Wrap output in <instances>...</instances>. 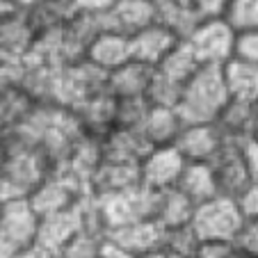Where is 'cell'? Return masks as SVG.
<instances>
[{
    "mask_svg": "<svg viewBox=\"0 0 258 258\" xmlns=\"http://www.w3.org/2000/svg\"><path fill=\"white\" fill-rule=\"evenodd\" d=\"M169 3H180V5H192V0H169Z\"/></svg>",
    "mask_w": 258,
    "mask_h": 258,
    "instance_id": "816d5d0a",
    "label": "cell"
},
{
    "mask_svg": "<svg viewBox=\"0 0 258 258\" xmlns=\"http://www.w3.org/2000/svg\"><path fill=\"white\" fill-rule=\"evenodd\" d=\"M242 156H244V165H247L249 180L258 185V146L253 144V142H244Z\"/></svg>",
    "mask_w": 258,
    "mask_h": 258,
    "instance_id": "60d3db41",
    "label": "cell"
},
{
    "mask_svg": "<svg viewBox=\"0 0 258 258\" xmlns=\"http://www.w3.org/2000/svg\"><path fill=\"white\" fill-rule=\"evenodd\" d=\"M14 3L21 7V10H25V7H28V5H32L34 0H14Z\"/></svg>",
    "mask_w": 258,
    "mask_h": 258,
    "instance_id": "681fc988",
    "label": "cell"
},
{
    "mask_svg": "<svg viewBox=\"0 0 258 258\" xmlns=\"http://www.w3.org/2000/svg\"><path fill=\"white\" fill-rule=\"evenodd\" d=\"M197 206L187 201L176 187L162 192L160 195V206H158L156 219L162 224V229H178V226H190L192 213Z\"/></svg>",
    "mask_w": 258,
    "mask_h": 258,
    "instance_id": "f546056e",
    "label": "cell"
},
{
    "mask_svg": "<svg viewBox=\"0 0 258 258\" xmlns=\"http://www.w3.org/2000/svg\"><path fill=\"white\" fill-rule=\"evenodd\" d=\"M222 76H224L229 98L244 101V103H258V67L256 64L231 57L222 67Z\"/></svg>",
    "mask_w": 258,
    "mask_h": 258,
    "instance_id": "d4e9b609",
    "label": "cell"
},
{
    "mask_svg": "<svg viewBox=\"0 0 258 258\" xmlns=\"http://www.w3.org/2000/svg\"><path fill=\"white\" fill-rule=\"evenodd\" d=\"M37 103L28 96L23 87H12L0 92V135L23 126Z\"/></svg>",
    "mask_w": 258,
    "mask_h": 258,
    "instance_id": "83f0119b",
    "label": "cell"
},
{
    "mask_svg": "<svg viewBox=\"0 0 258 258\" xmlns=\"http://www.w3.org/2000/svg\"><path fill=\"white\" fill-rule=\"evenodd\" d=\"M231 0H192L195 10L201 14V19H213V16H222Z\"/></svg>",
    "mask_w": 258,
    "mask_h": 258,
    "instance_id": "ab89813d",
    "label": "cell"
},
{
    "mask_svg": "<svg viewBox=\"0 0 258 258\" xmlns=\"http://www.w3.org/2000/svg\"><path fill=\"white\" fill-rule=\"evenodd\" d=\"M185 160L174 146H153L140 162V183L149 190L167 192L176 187Z\"/></svg>",
    "mask_w": 258,
    "mask_h": 258,
    "instance_id": "9c48e42d",
    "label": "cell"
},
{
    "mask_svg": "<svg viewBox=\"0 0 258 258\" xmlns=\"http://www.w3.org/2000/svg\"><path fill=\"white\" fill-rule=\"evenodd\" d=\"M151 3H158V0H151Z\"/></svg>",
    "mask_w": 258,
    "mask_h": 258,
    "instance_id": "f5cc1de1",
    "label": "cell"
},
{
    "mask_svg": "<svg viewBox=\"0 0 258 258\" xmlns=\"http://www.w3.org/2000/svg\"><path fill=\"white\" fill-rule=\"evenodd\" d=\"M78 10L85 12H94V14H105L110 7L117 3V0H73Z\"/></svg>",
    "mask_w": 258,
    "mask_h": 258,
    "instance_id": "b9f144b4",
    "label": "cell"
},
{
    "mask_svg": "<svg viewBox=\"0 0 258 258\" xmlns=\"http://www.w3.org/2000/svg\"><path fill=\"white\" fill-rule=\"evenodd\" d=\"M114 98V96H112ZM149 101L144 96L137 98H114V119L112 128H126V131H140L149 112Z\"/></svg>",
    "mask_w": 258,
    "mask_h": 258,
    "instance_id": "4dcf8cb0",
    "label": "cell"
},
{
    "mask_svg": "<svg viewBox=\"0 0 258 258\" xmlns=\"http://www.w3.org/2000/svg\"><path fill=\"white\" fill-rule=\"evenodd\" d=\"M249 142H253V144L258 146V123H256V128H253V133H251V137H249Z\"/></svg>",
    "mask_w": 258,
    "mask_h": 258,
    "instance_id": "f907efd6",
    "label": "cell"
},
{
    "mask_svg": "<svg viewBox=\"0 0 258 258\" xmlns=\"http://www.w3.org/2000/svg\"><path fill=\"white\" fill-rule=\"evenodd\" d=\"M21 78H23V62L0 55V92L21 87Z\"/></svg>",
    "mask_w": 258,
    "mask_h": 258,
    "instance_id": "74e56055",
    "label": "cell"
},
{
    "mask_svg": "<svg viewBox=\"0 0 258 258\" xmlns=\"http://www.w3.org/2000/svg\"><path fill=\"white\" fill-rule=\"evenodd\" d=\"M235 204H238L242 217H258V185L256 183H251V185L235 199Z\"/></svg>",
    "mask_w": 258,
    "mask_h": 258,
    "instance_id": "f35d334b",
    "label": "cell"
},
{
    "mask_svg": "<svg viewBox=\"0 0 258 258\" xmlns=\"http://www.w3.org/2000/svg\"><path fill=\"white\" fill-rule=\"evenodd\" d=\"M210 167H213L217 197H226V199L235 201L251 185L247 174V165H244V156H242V144L226 142L224 149L219 151V156L210 162Z\"/></svg>",
    "mask_w": 258,
    "mask_h": 258,
    "instance_id": "30bf717a",
    "label": "cell"
},
{
    "mask_svg": "<svg viewBox=\"0 0 258 258\" xmlns=\"http://www.w3.org/2000/svg\"><path fill=\"white\" fill-rule=\"evenodd\" d=\"M39 229V215L28 199L0 201V238L16 251L32 247Z\"/></svg>",
    "mask_w": 258,
    "mask_h": 258,
    "instance_id": "ba28073f",
    "label": "cell"
},
{
    "mask_svg": "<svg viewBox=\"0 0 258 258\" xmlns=\"http://www.w3.org/2000/svg\"><path fill=\"white\" fill-rule=\"evenodd\" d=\"M73 112V119L78 123L80 133L94 140H101L112 131V119H114V98L110 94H98L87 101L78 103V105L69 107Z\"/></svg>",
    "mask_w": 258,
    "mask_h": 258,
    "instance_id": "ac0fdd59",
    "label": "cell"
},
{
    "mask_svg": "<svg viewBox=\"0 0 258 258\" xmlns=\"http://www.w3.org/2000/svg\"><path fill=\"white\" fill-rule=\"evenodd\" d=\"M80 217H78V206L71 210H64L57 215H48V217H39V229H37V238H34L32 247L46 251L48 256L55 258V253L73 238L80 233Z\"/></svg>",
    "mask_w": 258,
    "mask_h": 258,
    "instance_id": "2e32d148",
    "label": "cell"
},
{
    "mask_svg": "<svg viewBox=\"0 0 258 258\" xmlns=\"http://www.w3.org/2000/svg\"><path fill=\"white\" fill-rule=\"evenodd\" d=\"M16 249L14 247H10V244L5 242V240L0 238V258H16Z\"/></svg>",
    "mask_w": 258,
    "mask_h": 258,
    "instance_id": "7dc6e473",
    "label": "cell"
},
{
    "mask_svg": "<svg viewBox=\"0 0 258 258\" xmlns=\"http://www.w3.org/2000/svg\"><path fill=\"white\" fill-rule=\"evenodd\" d=\"M53 165L39 149H23L0 158V201L30 199Z\"/></svg>",
    "mask_w": 258,
    "mask_h": 258,
    "instance_id": "7a4b0ae2",
    "label": "cell"
},
{
    "mask_svg": "<svg viewBox=\"0 0 258 258\" xmlns=\"http://www.w3.org/2000/svg\"><path fill=\"white\" fill-rule=\"evenodd\" d=\"M183 44L190 48V53L201 67H224L233 57L235 32L226 25L222 16L201 19Z\"/></svg>",
    "mask_w": 258,
    "mask_h": 258,
    "instance_id": "277c9868",
    "label": "cell"
},
{
    "mask_svg": "<svg viewBox=\"0 0 258 258\" xmlns=\"http://www.w3.org/2000/svg\"><path fill=\"white\" fill-rule=\"evenodd\" d=\"M222 19L235 34L258 30V0H231Z\"/></svg>",
    "mask_w": 258,
    "mask_h": 258,
    "instance_id": "1f68e13d",
    "label": "cell"
},
{
    "mask_svg": "<svg viewBox=\"0 0 258 258\" xmlns=\"http://www.w3.org/2000/svg\"><path fill=\"white\" fill-rule=\"evenodd\" d=\"M233 57L242 59V62H249V64H256L258 67V30L235 34Z\"/></svg>",
    "mask_w": 258,
    "mask_h": 258,
    "instance_id": "e575fe53",
    "label": "cell"
},
{
    "mask_svg": "<svg viewBox=\"0 0 258 258\" xmlns=\"http://www.w3.org/2000/svg\"><path fill=\"white\" fill-rule=\"evenodd\" d=\"M231 258H258L256 253H247V251H240V249H235V253Z\"/></svg>",
    "mask_w": 258,
    "mask_h": 258,
    "instance_id": "c3c4849f",
    "label": "cell"
},
{
    "mask_svg": "<svg viewBox=\"0 0 258 258\" xmlns=\"http://www.w3.org/2000/svg\"><path fill=\"white\" fill-rule=\"evenodd\" d=\"M242 213L238 204L226 197H215L204 201L192 213V231L199 240H226L233 242L242 224Z\"/></svg>",
    "mask_w": 258,
    "mask_h": 258,
    "instance_id": "8992f818",
    "label": "cell"
},
{
    "mask_svg": "<svg viewBox=\"0 0 258 258\" xmlns=\"http://www.w3.org/2000/svg\"><path fill=\"white\" fill-rule=\"evenodd\" d=\"M156 21L169 28L180 41L199 25L201 14L195 10V5H180V3H169V0H158L156 3Z\"/></svg>",
    "mask_w": 258,
    "mask_h": 258,
    "instance_id": "4316f807",
    "label": "cell"
},
{
    "mask_svg": "<svg viewBox=\"0 0 258 258\" xmlns=\"http://www.w3.org/2000/svg\"><path fill=\"white\" fill-rule=\"evenodd\" d=\"M103 240L105 238H98V235L80 231L78 235H73V238L55 253V258H98Z\"/></svg>",
    "mask_w": 258,
    "mask_h": 258,
    "instance_id": "d6a6232c",
    "label": "cell"
},
{
    "mask_svg": "<svg viewBox=\"0 0 258 258\" xmlns=\"http://www.w3.org/2000/svg\"><path fill=\"white\" fill-rule=\"evenodd\" d=\"M235 249L258 256V217H244L240 231L233 240Z\"/></svg>",
    "mask_w": 258,
    "mask_h": 258,
    "instance_id": "d590c367",
    "label": "cell"
},
{
    "mask_svg": "<svg viewBox=\"0 0 258 258\" xmlns=\"http://www.w3.org/2000/svg\"><path fill=\"white\" fill-rule=\"evenodd\" d=\"M183 126L185 123H183L176 107L151 105L149 112H146V119L142 123L140 133L151 149L153 146H174V142L178 140Z\"/></svg>",
    "mask_w": 258,
    "mask_h": 258,
    "instance_id": "7402d4cb",
    "label": "cell"
},
{
    "mask_svg": "<svg viewBox=\"0 0 258 258\" xmlns=\"http://www.w3.org/2000/svg\"><path fill=\"white\" fill-rule=\"evenodd\" d=\"M176 190L195 206L215 199L217 187H215L213 167L206 165V162H185L183 174H180L178 183H176Z\"/></svg>",
    "mask_w": 258,
    "mask_h": 258,
    "instance_id": "484cf974",
    "label": "cell"
},
{
    "mask_svg": "<svg viewBox=\"0 0 258 258\" xmlns=\"http://www.w3.org/2000/svg\"><path fill=\"white\" fill-rule=\"evenodd\" d=\"M197 244H199V238L195 235L192 226H178V229H165V242L162 247L169 249V251L178 253V256L192 258Z\"/></svg>",
    "mask_w": 258,
    "mask_h": 258,
    "instance_id": "836d02e7",
    "label": "cell"
},
{
    "mask_svg": "<svg viewBox=\"0 0 258 258\" xmlns=\"http://www.w3.org/2000/svg\"><path fill=\"white\" fill-rule=\"evenodd\" d=\"M151 146L146 144L140 131L112 128L105 137H101V160L123 162V165H140Z\"/></svg>",
    "mask_w": 258,
    "mask_h": 258,
    "instance_id": "d6986e66",
    "label": "cell"
},
{
    "mask_svg": "<svg viewBox=\"0 0 258 258\" xmlns=\"http://www.w3.org/2000/svg\"><path fill=\"white\" fill-rule=\"evenodd\" d=\"M16 258H53V256H48L46 251H41V249H37V247H28L16 253Z\"/></svg>",
    "mask_w": 258,
    "mask_h": 258,
    "instance_id": "f6af8a7d",
    "label": "cell"
},
{
    "mask_svg": "<svg viewBox=\"0 0 258 258\" xmlns=\"http://www.w3.org/2000/svg\"><path fill=\"white\" fill-rule=\"evenodd\" d=\"M85 197H87V187L71 171L57 167L41 180V185L30 195L28 201L32 204L34 213L39 217H48V215H57L76 208Z\"/></svg>",
    "mask_w": 258,
    "mask_h": 258,
    "instance_id": "5b68a950",
    "label": "cell"
},
{
    "mask_svg": "<svg viewBox=\"0 0 258 258\" xmlns=\"http://www.w3.org/2000/svg\"><path fill=\"white\" fill-rule=\"evenodd\" d=\"M180 44V39L171 32L169 28H165L162 23H151L149 28L140 30L137 34L128 37V46H131V59L142 62L146 67L156 69L176 46Z\"/></svg>",
    "mask_w": 258,
    "mask_h": 258,
    "instance_id": "7c38bea8",
    "label": "cell"
},
{
    "mask_svg": "<svg viewBox=\"0 0 258 258\" xmlns=\"http://www.w3.org/2000/svg\"><path fill=\"white\" fill-rule=\"evenodd\" d=\"M229 101L222 67H199L197 73L183 85L178 110L183 123H213Z\"/></svg>",
    "mask_w": 258,
    "mask_h": 258,
    "instance_id": "6da1fadb",
    "label": "cell"
},
{
    "mask_svg": "<svg viewBox=\"0 0 258 258\" xmlns=\"http://www.w3.org/2000/svg\"><path fill=\"white\" fill-rule=\"evenodd\" d=\"M34 44H37V34L25 19L23 10L0 23V55L25 62Z\"/></svg>",
    "mask_w": 258,
    "mask_h": 258,
    "instance_id": "603a6c76",
    "label": "cell"
},
{
    "mask_svg": "<svg viewBox=\"0 0 258 258\" xmlns=\"http://www.w3.org/2000/svg\"><path fill=\"white\" fill-rule=\"evenodd\" d=\"M76 12V3L73 0H34L32 5H28L23 10L28 23L32 25L34 34H48L59 30L71 14Z\"/></svg>",
    "mask_w": 258,
    "mask_h": 258,
    "instance_id": "cb8c5ba5",
    "label": "cell"
},
{
    "mask_svg": "<svg viewBox=\"0 0 258 258\" xmlns=\"http://www.w3.org/2000/svg\"><path fill=\"white\" fill-rule=\"evenodd\" d=\"M135 185H140V165L101 160L89 176L87 195L101 199V197H112L119 192L133 190Z\"/></svg>",
    "mask_w": 258,
    "mask_h": 258,
    "instance_id": "5bb4252c",
    "label": "cell"
},
{
    "mask_svg": "<svg viewBox=\"0 0 258 258\" xmlns=\"http://www.w3.org/2000/svg\"><path fill=\"white\" fill-rule=\"evenodd\" d=\"M199 67H201V64L197 62V57L190 53V48L180 41V44L176 46V48L171 50V53L167 55V57L162 59L156 69H153V71H156L160 78L169 80V83L178 85V87L183 89V85H185L187 80L195 76Z\"/></svg>",
    "mask_w": 258,
    "mask_h": 258,
    "instance_id": "f1b7e54d",
    "label": "cell"
},
{
    "mask_svg": "<svg viewBox=\"0 0 258 258\" xmlns=\"http://www.w3.org/2000/svg\"><path fill=\"white\" fill-rule=\"evenodd\" d=\"M105 30L119 32L123 37H133L140 30L156 23V3L151 0H117L103 14Z\"/></svg>",
    "mask_w": 258,
    "mask_h": 258,
    "instance_id": "4fadbf2b",
    "label": "cell"
},
{
    "mask_svg": "<svg viewBox=\"0 0 258 258\" xmlns=\"http://www.w3.org/2000/svg\"><path fill=\"white\" fill-rule=\"evenodd\" d=\"M226 140L217 131L215 123H185L178 140L174 142V149L183 156L185 162H210L224 149Z\"/></svg>",
    "mask_w": 258,
    "mask_h": 258,
    "instance_id": "8fae6325",
    "label": "cell"
},
{
    "mask_svg": "<svg viewBox=\"0 0 258 258\" xmlns=\"http://www.w3.org/2000/svg\"><path fill=\"white\" fill-rule=\"evenodd\" d=\"M98 258H137L133 256L131 251H126L123 247H119V244H114L112 240H103L101 244V253H98Z\"/></svg>",
    "mask_w": 258,
    "mask_h": 258,
    "instance_id": "7bdbcfd3",
    "label": "cell"
},
{
    "mask_svg": "<svg viewBox=\"0 0 258 258\" xmlns=\"http://www.w3.org/2000/svg\"><path fill=\"white\" fill-rule=\"evenodd\" d=\"M213 123L217 126V131L222 133L226 142L244 144V142H249L258 123V103H244L229 98Z\"/></svg>",
    "mask_w": 258,
    "mask_h": 258,
    "instance_id": "e0dca14e",
    "label": "cell"
},
{
    "mask_svg": "<svg viewBox=\"0 0 258 258\" xmlns=\"http://www.w3.org/2000/svg\"><path fill=\"white\" fill-rule=\"evenodd\" d=\"M107 92V73L98 71L85 59L64 64L57 73V94L55 103L62 107H73L92 96Z\"/></svg>",
    "mask_w": 258,
    "mask_h": 258,
    "instance_id": "52a82bcc",
    "label": "cell"
},
{
    "mask_svg": "<svg viewBox=\"0 0 258 258\" xmlns=\"http://www.w3.org/2000/svg\"><path fill=\"white\" fill-rule=\"evenodd\" d=\"M85 62L96 67L98 71L110 73L123 62L131 59V46H128V37L112 30H103L96 39L89 44L87 53H85Z\"/></svg>",
    "mask_w": 258,
    "mask_h": 258,
    "instance_id": "44dd1931",
    "label": "cell"
},
{
    "mask_svg": "<svg viewBox=\"0 0 258 258\" xmlns=\"http://www.w3.org/2000/svg\"><path fill=\"white\" fill-rule=\"evenodd\" d=\"M160 195L162 192L149 190L140 183L133 190L119 192L112 197H94L101 213V222L105 235L110 231L119 229V226L133 224V222H142V219H156L158 206H160Z\"/></svg>",
    "mask_w": 258,
    "mask_h": 258,
    "instance_id": "3957f363",
    "label": "cell"
},
{
    "mask_svg": "<svg viewBox=\"0 0 258 258\" xmlns=\"http://www.w3.org/2000/svg\"><path fill=\"white\" fill-rule=\"evenodd\" d=\"M142 258H185V256H178V253H174V251H169V249L160 247V249H156V251H151V253H146V256H142Z\"/></svg>",
    "mask_w": 258,
    "mask_h": 258,
    "instance_id": "bcb514c9",
    "label": "cell"
},
{
    "mask_svg": "<svg viewBox=\"0 0 258 258\" xmlns=\"http://www.w3.org/2000/svg\"><path fill=\"white\" fill-rule=\"evenodd\" d=\"M235 253V244L226 240H199L192 258H231Z\"/></svg>",
    "mask_w": 258,
    "mask_h": 258,
    "instance_id": "8d00e7d4",
    "label": "cell"
},
{
    "mask_svg": "<svg viewBox=\"0 0 258 258\" xmlns=\"http://www.w3.org/2000/svg\"><path fill=\"white\" fill-rule=\"evenodd\" d=\"M107 240H112L114 244L123 247L131 251L133 256L142 258L146 253L156 251L165 242V229L158 219H142V222H133V224L119 226V229L110 231L105 235Z\"/></svg>",
    "mask_w": 258,
    "mask_h": 258,
    "instance_id": "9a60e30c",
    "label": "cell"
},
{
    "mask_svg": "<svg viewBox=\"0 0 258 258\" xmlns=\"http://www.w3.org/2000/svg\"><path fill=\"white\" fill-rule=\"evenodd\" d=\"M153 78V69L142 62L128 59L121 67L107 73V94L114 98H137L149 92Z\"/></svg>",
    "mask_w": 258,
    "mask_h": 258,
    "instance_id": "ffe728a7",
    "label": "cell"
},
{
    "mask_svg": "<svg viewBox=\"0 0 258 258\" xmlns=\"http://www.w3.org/2000/svg\"><path fill=\"white\" fill-rule=\"evenodd\" d=\"M19 12H21V7L16 5L14 0H0V23L5 19H10V16L19 14Z\"/></svg>",
    "mask_w": 258,
    "mask_h": 258,
    "instance_id": "ee69618b",
    "label": "cell"
}]
</instances>
